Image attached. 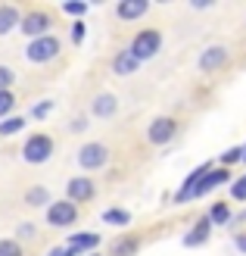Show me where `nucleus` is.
<instances>
[{
  "instance_id": "f8f14e48",
  "label": "nucleus",
  "mask_w": 246,
  "mask_h": 256,
  "mask_svg": "<svg viewBox=\"0 0 246 256\" xmlns=\"http://www.w3.org/2000/svg\"><path fill=\"white\" fill-rule=\"evenodd\" d=\"M228 182H231V169H225V166H222V169H212V172H209V175H206L203 182L197 184L193 197H206V194H212L218 184H228Z\"/></svg>"
},
{
  "instance_id": "9d476101",
  "label": "nucleus",
  "mask_w": 246,
  "mask_h": 256,
  "mask_svg": "<svg viewBox=\"0 0 246 256\" xmlns=\"http://www.w3.org/2000/svg\"><path fill=\"white\" fill-rule=\"evenodd\" d=\"M228 47H222V44H212V47H206L203 54H200V69L203 72H215V69H222L225 62H228Z\"/></svg>"
},
{
  "instance_id": "5701e85b",
  "label": "nucleus",
  "mask_w": 246,
  "mask_h": 256,
  "mask_svg": "<svg viewBox=\"0 0 246 256\" xmlns=\"http://www.w3.org/2000/svg\"><path fill=\"white\" fill-rule=\"evenodd\" d=\"M243 156H246V147H231L228 153H222V166L231 169L234 162H243Z\"/></svg>"
},
{
  "instance_id": "2f4dec72",
  "label": "nucleus",
  "mask_w": 246,
  "mask_h": 256,
  "mask_svg": "<svg viewBox=\"0 0 246 256\" xmlns=\"http://www.w3.org/2000/svg\"><path fill=\"white\" fill-rule=\"evenodd\" d=\"M84 128H87V119H84V116H78V119H72V122H69V132H75V134L84 132Z\"/></svg>"
},
{
  "instance_id": "aec40b11",
  "label": "nucleus",
  "mask_w": 246,
  "mask_h": 256,
  "mask_svg": "<svg viewBox=\"0 0 246 256\" xmlns=\"http://www.w3.org/2000/svg\"><path fill=\"white\" fill-rule=\"evenodd\" d=\"M137 247H140V240L131 234V238H119L112 244V256H134L137 253Z\"/></svg>"
},
{
  "instance_id": "bb28decb",
  "label": "nucleus",
  "mask_w": 246,
  "mask_h": 256,
  "mask_svg": "<svg viewBox=\"0 0 246 256\" xmlns=\"http://www.w3.org/2000/svg\"><path fill=\"white\" fill-rule=\"evenodd\" d=\"M231 197L234 200H246V175H240L234 184H231Z\"/></svg>"
},
{
  "instance_id": "e433bc0d",
  "label": "nucleus",
  "mask_w": 246,
  "mask_h": 256,
  "mask_svg": "<svg viewBox=\"0 0 246 256\" xmlns=\"http://www.w3.org/2000/svg\"><path fill=\"white\" fill-rule=\"evenodd\" d=\"M243 162H246V156H243Z\"/></svg>"
},
{
  "instance_id": "6ab92c4d",
  "label": "nucleus",
  "mask_w": 246,
  "mask_h": 256,
  "mask_svg": "<svg viewBox=\"0 0 246 256\" xmlns=\"http://www.w3.org/2000/svg\"><path fill=\"white\" fill-rule=\"evenodd\" d=\"M209 219H212V225H228V222H234V212H231V206L225 200H218L209 210Z\"/></svg>"
},
{
  "instance_id": "20e7f679",
  "label": "nucleus",
  "mask_w": 246,
  "mask_h": 256,
  "mask_svg": "<svg viewBox=\"0 0 246 256\" xmlns=\"http://www.w3.org/2000/svg\"><path fill=\"white\" fill-rule=\"evenodd\" d=\"M59 38L56 34H47V38H37V41H28V47H25V60L28 62H50L56 54H59Z\"/></svg>"
},
{
  "instance_id": "1a4fd4ad",
  "label": "nucleus",
  "mask_w": 246,
  "mask_h": 256,
  "mask_svg": "<svg viewBox=\"0 0 246 256\" xmlns=\"http://www.w3.org/2000/svg\"><path fill=\"white\" fill-rule=\"evenodd\" d=\"M212 172V162H203V166H197V169H193L187 178H184V184H181V190L175 194V203H187L190 197H193V190H197V184L203 182L206 175Z\"/></svg>"
},
{
  "instance_id": "c756f323",
  "label": "nucleus",
  "mask_w": 246,
  "mask_h": 256,
  "mask_svg": "<svg viewBox=\"0 0 246 256\" xmlns=\"http://www.w3.org/2000/svg\"><path fill=\"white\" fill-rule=\"evenodd\" d=\"M84 34H87V32H84V22L78 19V22L72 25V41H75V44H81V41H84Z\"/></svg>"
},
{
  "instance_id": "c85d7f7f",
  "label": "nucleus",
  "mask_w": 246,
  "mask_h": 256,
  "mask_svg": "<svg viewBox=\"0 0 246 256\" xmlns=\"http://www.w3.org/2000/svg\"><path fill=\"white\" fill-rule=\"evenodd\" d=\"M50 110H53V100H44V104H37V106L31 110V116H34V119H44Z\"/></svg>"
},
{
  "instance_id": "f704fd0d",
  "label": "nucleus",
  "mask_w": 246,
  "mask_h": 256,
  "mask_svg": "<svg viewBox=\"0 0 246 256\" xmlns=\"http://www.w3.org/2000/svg\"><path fill=\"white\" fill-rule=\"evenodd\" d=\"M237 222H246V210H243V212H240V216H237Z\"/></svg>"
},
{
  "instance_id": "6e6552de",
  "label": "nucleus",
  "mask_w": 246,
  "mask_h": 256,
  "mask_svg": "<svg viewBox=\"0 0 246 256\" xmlns=\"http://www.w3.org/2000/svg\"><path fill=\"white\" fill-rule=\"evenodd\" d=\"M66 194L72 203H87V200H94L97 197V184L90 182L87 175H75L72 182L66 184Z\"/></svg>"
},
{
  "instance_id": "0eeeda50",
  "label": "nucleus",
  "mask_w": 246,
  "mask_h": 256,
  "mask_svg": "<svg viewBox=\"0 0 246 256\" xmlns=\"http://www.w3.org/2000/svg\"><path fill=\"white\" fill-rule=\"evenodd\" d=\"M178 134V119L172 116H159V119H153L150 128H147V138H150V144H168Z\"/></svg>"
},
{
  "instance_id": "7ed1b4c3",
  "label": "nucleus",
  "mask_w": 246,
  "mask_h": 256,
  "mask_svg": "<svg viewBox=\"0 0 246 256\" xmlns=\"http://www.w3.org/2000/svg\"><path fill=\"white\" fill-rule=\"evenodd\" d=\"M50 28H53V16L44 10H31V12H25L22 16V25H19V32L25 38H31V41H37V38H47Z\"/></svg>"
},
{
  "instance_id": "c9c22d12",
  "label": "nucleus",
  "mask_w": 246,
  "mask_h": 256,
  "mask_svg": "<svg viewBox=\"0 0 246 256\" xmlns=\"http://www.w3.org/2000/svg\"><path fill=\"white\" fill-rule=\"evenodd\" d=\"M90 256H100V253H90Z\"/></svg>"
},
{
  "instance_id": "f03ea898",
  "label": "nucleus",
  "mask_w": 246,
  "mask_h": 256,
  "mask_svg": "<svg viewBox=\"0 0 246 256\" xmlns=\"http://www.w3.org/2000/svg\"><path fill=\"white\" fill-rule=\"evenodd\" d=\"M128 50H131L140 62H147V60H153V56L162 50V34H159L156 28H144V32H137V34L131 38Z\"/></svg>"
},
{
  "instance_id": "dca6fc26",
  "label": "nucleus",
  "mask_w": 246,
  "mask_h": 256,
  "mask_svg": "<svg viewBox=\"0 0 246 256\" xmlns=\"http://www.w3.org/2000/svg\"><path fill=\"white\" fill-rule=\"evenodd\" d=\"M22 25V12L12 6V4H6V6H0V38L3 34H9L12 28H19Z\"/></svg>"
},
{
  "instance_id": "393cba45",
  "label": "nucleus",
  "mask_w": 246,
  "mask_h": 256,
  "mask_svg": "<svg viewBox=\"0 0 246 256\" xmlns=\"http://www.w3.org/2000/svg\"><path fill=\"white\" fill-rule=\"evenodd\" d=\"M12 106H16V97H12V91H0V119H9Z\"/></svg>"
},
{
  "instance_id": "39448f33",
  "label": "nucleus",
  "mask_w": 246,
  "mask_h": 256,
  "mask_svg": "<svg viewBox=\"0 0 246 256\" xmlns=\"http://www.w3.org/2000/svg\"><path fill=\"white\" fill-rule=\"evenodd\" d=\"M109 162V147L106 144H97V140H90V144H84L78 150V166L87 172H94V169H103V166Z\"/></svg>"
},
{
  "instance_id": "f3484780",
  "label": "nucleus",
  "mask_w": 246,
  "mask_h": 256,
  "mask_svg": "<svg viewBox=\"0 0 246 256\" xmlns=\"http://www.w3.org/2000/svg\"><path fill=\"white\" fill-rule=\"evenodd\" d=\"M53 197H50V190L44 188V184H34V188H28L25 190V203H28V206H53V203H50Z\"/></svg>"
},
{
  "instance_id": "f257e3e1",
  "label": "nucleus",
  "mask_w": 246,
  "mask_h": 256,
  "mask_svg": "<svg viewBox=\"0 0 246 256\" xmlns=\"http://www.w3.org/2000/svg\"><path fill=\"white\" fill-rule=\"evenodd\" d=\"M53 156V138L37 132V134H28V140L22 144V160L31 162V166H41Z\"/></svg>"
},
{
  "instance_id": "a878e982",
  "label": "nucleus",
  "mask_w": 246,
  "mask_h": 256,
  "mask_svg": "<svg viewBox=\"0 0 246 256\" xmlns=\"http://www.w3.org/2000/svg\"><path fill=\"white\" fill-rule=\"evenodd\" d=\"M12 82H16V72H12L9 66H0V91H9Z\"/></svg>"
},
{
  "instance_id": "4468645a",
  "label": "nucleus",
  "mask_w": 246,
  "mask_h": 256,
  "mask_svg": "<svg viewBox=\"0 0 246 256\" xmlns=\"http://www.w3.org/2000/svg\"><path fill=\"white\" fill-rule=\"evenodd\" d=\"M115 110H119V100H115L112 94H97L94 104H90V116H97V119H112Z\"/></svg>"
},
{
  "instance_id": "b1692460",
  "label": "nucleus",
  "mask_w": 246,
  "mask_h": 256,
  "mask_svg": "<svg viewBox=\"0 0 246 256\" xmlns=\"http://www.w3.org/2000/svg\"><path fill=\"white\" fill-rule=\"evenodd\" d=\"M0 256H25V250H22V244H19V240H9V238H3V240H0Z\"/></svg>"
},
{
  "instance_id": "473e14b6",
  "label": "nucleus",
  "mask_w": 246,
  "mask_h": 256,
  "mask_svg": "<svg viewBox=\"0 0 246 256\" xmlns=\"http://www.w3.org/2000/svg\"><path fill=\"white\" fill-rule=\"evenodd\" d=\"M34 234H37V232H34V225H31V222H22V225H19V238H28V240H31Z\"/></svg>"
},
{
  "instance_id": "9b49d317",
  "label": "nucleus",
  "mask_w": 246,
  "mask_h": 256,
  "mask_svg": "<svg viewBox=\"0 0 246 256\" xmlns=\"http://www.w3.org/2000/svg\"><path fill=\"white\" fill-rule=\"evenodd\" d=\"M212 219H209V216H203V219L197 222V225H193L190 228V232L184 234V247H203L206 244V240H209L212 238Z\"/></svg>"
},
{
  "instance_id": "412c9836",
  "label": "nucleus",
  "mask_w": 246,
  "mask_h": 256,
  "mask_svg": "<svg viewBox=\"0 0 246 256\" xmlns=\"http://www.w3.org/2000/svg\"><path fill=\"white\" fill-rule=\"evenodd\" d=\"M103 222L106 225H131V212L128 210H106L103 212Z\"/></svg>"
},
{
  "instance_id": "423d86ee",
  "label": "nucleus",
  "mask_w": 246,
  "mask_h": 256,
  "mask_svg": "<svg viewBox=\"0 0 246 256\" xmlns=\"http://www.w3.org/2000/svg\"><path fill=\"white\" fill-rule=\"evenodd\" d=\"M47 222L53 225V228H69L78 222V203H72V200H56L53 206L47 210Z\"/></svg>"
},
{
  "instance_id": "4be33fe9",
  "label": "nucleus",
  "mask_w": 246,
  "mask_h": 256,
  "mask_svg": "<svg viewBox=\"0 0 246 256\" xmlns=\"http://www.w3.org/2000/svg\"><path fill=\"white\" fill-rule=\"evenodd\" d=\"M22 128H25V119H22V116H9V119H3V122H0V134H3V138H9V134L22 132Z\"/></svg>"
},
{
  "instance_id": "2eb2a0df",
  "label": "nucleus",
  "mask_w": 246,
  "mask_h": 256,
  "mask_svg": "<svg viewBox=\"0 0 246 256\" xmlns=\"http://www.w3.org/2000/svg\"><path fill=\"white\" fill-rule=\"evenodd\" d=\"M140 69V60L131 54V50H119V54L112 56V72L115 75H134Z\"/></svg>"
},
{
  "instance_id": "a211bd4d",
  "label": "nucleus",
  "mask_w": 246,
  "mask_h": 256,
  "mask_svg": "<svg viewBox=\"0 0 246 256\" xmlns=\"http://www.w3.org/2000/svg\"><path fill=\"white\" fill-rule=\"evenodd\" d=\"M69 247L72 250H97L100 247V234H90V232H78V234H72L69 238Z\"/></svg>"
},
{
  "instance_id": "7c9ffc66",
  "label": "nucleus",
  "mask_w": 246,
  "mask_h": 256,
  "mask_svg": "<svg viewBox=\"0 0 246 256\" xmlns=\"http://www.w3.org/2000/svg\"><path fill=\"white\" fill-rule=\"evenodd\" d=\"M47 256H78V250H72V247L66 244V247H53V250H50Z\"/></svg>"
},
{
  "instance_id": "72a5a7b5",
  "label": "nucleus",
  "mask_w": 246,
  "mask_h": 256,
  "mask_svg": "<svg viewBox=\"0 0 246 256\" xmlns=\"http://www.w3.org/2000/svg\"><path fill=\"white\" fill-rule=\"evenodd\" d=\"M234 244H237L240 253H246V234H237V238H234Z\"/></svg>"
},
{
  "instance_id": "cd10ccee",
  "label": "nucleus",
  "mask_w": 246,
  "mask_h": 256,
  "mask_svg": "<svg viewBox=\"0 0 246 256\" xmlns=\"http://www.w3.org/2000/svg\"><path fill=\"white\" fill-rule=\"evenodd\" d=\"M62 10H66L69 12V16H84V12H87V4H62Z\"/></svg>"
},
{
  "instance_id": "ddd939ff",
  "label": "nucleus",
  "mask_w": 246,
  "mask_h": 256,
  "mask_svg": "<svg viewBox=\"0 0 246 256\" xmlns=\"http://www.w3.org/2000/svg\"><path fill=\"white\" fill-rule=\"evenodd\" d=\"M147 10H150L147 0H122V4L115 6V16H119L122 22H134L140 16H147Z\"/></svg>"
}]
</instances>
